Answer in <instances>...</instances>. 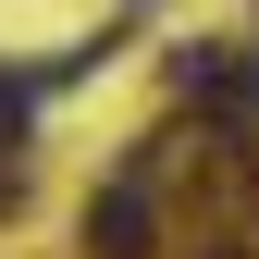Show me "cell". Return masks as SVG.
<instances>
[{
	"instance_id": "1",
	"label": "cell",
	"mask_w": 259,
	"mask_h": 259,
	"mask_svg": "<svg viewBox=\"0 0 259 259\" xmlns=\"http://www.w3.org/2000/svg\"><path fill=\"white\" fill-rule=\"evenodd\" d=\"M160 247V210H148V173L123 160V173L87 198V259H148Z\"/></svg>"
},
{
	"instance_id": "2",
	"label": "cell",
	"mask_w": 259,
	"mask_h": 259,
	"mask_svg": "<svg viewBox=\"0 0 259 259\" xmlns=\"http://www.w3.org/2000/svg\"><path fill=\"white\" fill-rule=\"evenodd\" d=\"M210 111L235 123V136H259V62H222V87H210Z\"/></svg>"
},
{
	"instance_id": "3",
	"label": "cell",
	"mask_w": 259,
	"mask_h": 259,
	"mask_svg": "<svg viewBox=\"0 0 259 259\" xmlns=\"http://www.w3.org/2000/svg\"><path fill=\"white\" fill-rule=\"evenodd\" d=\"M25 136V74H0V148Z\"/></svg>"
},
{
	"instance_id": "4",
	"label": "cell",
	"mask_w": 259,
	"mask_h": 259,
	"mask_svg": "<svg viewBox=\"0 0 259 259\" xmlns=\"http://www.w3.org/2000/svg\"><path fill=\"white\" fill-rule=\"evenodd\" d=\"M222 259H235V247H222Z\"/></svg>"
}]
</instances>
